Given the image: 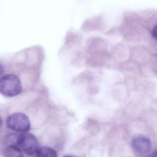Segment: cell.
<instances>
[{"label": "cell", "mask_w": 157, "mask_h": 157, "mask_svg": "<svg viewBox=\"0 0 157 157\" xmlns=\"http://www.w3.org/2000/svg\"><path fill=\"white\" fill-rule=\"evenodd\" d=\"M22 84L18 77L8 74L0 78V93L8 97L15 96L21 93Z\"/></svg>", "instance_id": "obj_1"}, {"label": "cell", "mask_w": 157, "mask_h": 157, "mask_svg": "<svg viewBox=\"0 0 157 157\" xmlns=\"http://www.w3.org/2000/svg\"><path fill=\"white\" fill-rule=\"evenodd\" d=\"M7 127L11 130L18 132L27 133L30 130V121L24 113L17 112L9 116L6 120Z\"/></svg>", "instance_id": "obj_2"}, {"label": "cell", "mask_w": 157, "mask_h": 157, "mask_svg": "<svg viewBox=\"0 0 157 157\" xmlns=\"http://www.w3.org/2000/svg\"><path fill=\"white\" fill-rule=\"evenodd\" d=\"M17 144L22 151L28 155L36 154L38 149L37 140L33 135L24 133L18 136Z\"/></svg>", "instance_id": "obj_3"}, {"label": "cell", "mask_w": 157, "mask_h": 157, "mask_svg": "<svg viewBox=\"0 0 157 157\" xmlns=\"http://www.w3.org/2000/svg\"><path fill=\"white\" fill-rule=\"evenodd\" d=\"M132 146L136 153L144 155L151 151L152 145L149 138L145 136H138L133 139Z\"/></svg>", "instance_id": "obj_4"}, {"label": "cell", "mask_w": 157, "mask_h": 157, "mask_svg": "<svg viewBox=\"0 0 157 157\" xmlns=\"http://www.w3.org/2000/svg\"><path fill=\"white\" fill-rule=\"evenodd\" d=\"M36 157H58V155L56 151L52 148L42 147L38 149Z\"/></svg>", "instance_id": "obj_5"}, {"label": "cell", "mask_w": 157, "mask_h": 157, "mask_svg": "<svg viewBox=\"0 0 157 157\" xmlns=\"http://www.w3.org/2000/svg\"><path fill=\"white\" fill-rule=\"evenodd\" d=\"M6 155L7 157H24L22 150L18 145H8Z\"/></svg>", "instance_id": "obj_6"}, {"label": "cell", "mask_w": 157, "mask_h": 157, "mask_svg": "<svg viewBox=\"0 0 157 157\" xmlns=\"http://www.w3.org/2000/svg\"><path fill=\"white\" fill-rule=\"evenodd\" d=\"M19 135L10 134L7 137V142L9 145H18L17 141Z\"/></svg>", "instance_id": "obj_7"}, {"label": "cell", "mask_w": 157, "mask_h": 157, "mask_svg": "<svg viewBox=\"0 0 157 157\" xmlns=\"http://www.w3.org/2000/svg\"><path fill=\"white\" fill-rule=\"evenodd\" d=\"M152 35L154 38L157 41V25L155 26L152 29Z\"/></svg>", "instance_id": "obj_8"}, {"label": "cell", "mask_w": 157, "mask_h": 157, "mask_svg": "<svg viewBox=\"0 0 157 157\" xmlns=\"http://www.w3.org/2000/svg\"><path fill=\"white\" fill-rule=\"evenodd\" d=\"M4 73V67L2 64L0 63V76H2Z\"/></svg>", "instance_id": "obj_9"}, {"label": "cell", "mask_w": 157, "mask_h": 157, "mask_svg": "<svg viewBox=\"0 0 157 157\" xmlns=\"http://www.w3.org/2000/svg\"><path fill=\"white\" fill-rule=\"evenodd\" d=\"M147 157H157V151L151 153Z\"/></svg>", "instance_id": "obj_10"}, {"label": "cell", "mask_w": 157, "mask_h": 157, "mask_svg": "<svg viewBox=\"0 0 157 157\" xmlns=\"http://www.w3.org/2000/svg\"><path fill=\"white\" fill-rule=\"evenodd\" d=\"M2 118L0 116V127L2 126Z\"/></svg>", "instance_id": "obj_11"}, {"label": "cell", "mask_w": 157, "mask_h": 157, "mask_svg": "<svg viewBox=\"0 0 157 157\" xmlns=\"http://www.w3.org/2000/svg\"><path fill=\"white\" fill-rule=\"evenodd\" d=\"M63 157H76L75 156H65Z\"/></svg>", "instance_id": "obj_12"}]
</instances>
